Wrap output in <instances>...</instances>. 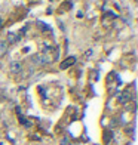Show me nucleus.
<instances>
[{"instance_id": "f257e3e1", "label": "nucleus", "mask_w": 138, "mask_h": 145, "mask_svg": "<svg viewBox=\"0 0 138 145\" xmlns=\"http://www.w3.org/2000/svg\"><path fill=\"white\" fill-rule=\"evenodd\" d=\"M76 62V58H73V56H70L68 59H65V61L61 64V68L62 70H65V68H67V67H70V65H73Z\"/></svg>"}, {"instance_id": "423d86ee", "label": "nucleus", "mask_w": 138, "mask_h": 145, "mask_svg": "<svg viewBox=\"0 0 138 145\" xmlns=\"http://www.w3.org/2000/svg\"><path fill=\"white\" fill-rule=\"evenodd\" d=\"M110 136H111L110 132H106V142H108V141H110Z\"/></svg>"}, {"instance_id": "20e7f679", "label": "nucleus", "mask_w": 138, "mask_h": 145, "mask_svg": "<svg viewBox=\"0 0 138 145\" xmlns=\"http://www.w3.org/2000/svg\"><path fill=\"white\" fill-rule=\"evenodd\" d=\"M8 40H9V43H15V40H16V36H14V34H9Z\"/></svg>"}, {"instance_id": "7ed1b4c3", "label": "nucleus", "mask_w": 138, "mask_h": 145, "mask_svg": "<svg viewBox=\"0 0 138 145\" xmlns=\"http://www.w3.org/2000/svg\"><path fill=\"white\" fill-rule=\"evenodd\" d=\"M128 101H131V95L129 93H123L120 96V102H128Z\"/></svg>"}, {"instance_id": "f03ea898", "label": "nucleus", "mask_w": 138, "mask_h": 145, "mask_svg": "<svg viewBox=\"0 0 138 145\" xmlns=\"http://www.w3.org/2000/svg\"><path fill=\"white\" fill-rule=\"evenodd\" d=\"M11 71L12 72H19V71H21V64H19V62H12Z\"/></svg>"}, {"instance_id": "39448f33", "label": "nucleus", "mask_w": 138, "mask_h": 145, "mask_svg": "<svg viewBox=\"0 0 138 145\" xmlns=\"http://www.w3.org/2000/svg\"><path fill=\"white\" fill-rule=\"evenodd\" d=\"M19 120H21V123L24 124V126H30V123H28L27 120H25V118H24L22 116H19Z\"/></svg>"}]
</instances>
